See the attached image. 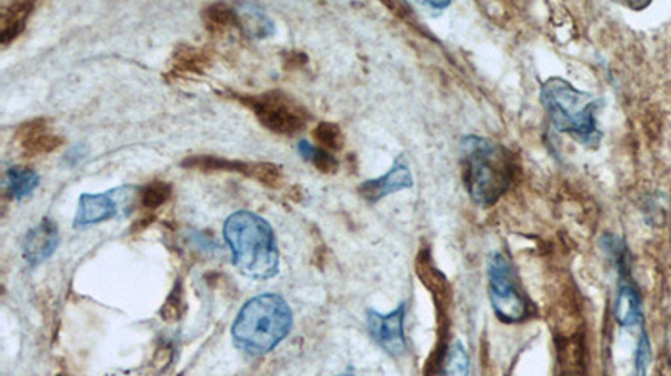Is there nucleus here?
<instances>
[{"label":"nucleus","mask_w":671,"mask_h":376,"mask_svg":"<svg viewBox=\"0 0 671 376\" xmlns=\"http://www.w3.org/2000/svg\"><path fill=\"white\" fill-rule=\"evenodd\" d=\"M39 174L29 167L16 166L8 171V190L12 200L21 201L39 186Z\"/></svg>","instance_id":"obj_17"},{"label":"nucleus","mask_w":671,"mask_h":376,"mask_svg":"<svg viewBox=\"0 0 671 376\" xmlns=\"http://www.w3.org/2000/svg\"><path fill=\"white\" fill-rule=\"evenodd\" d=\"M470 359L465 346L460 339H455L447 349L445 359L442 365V376H469Z\"/></svg>","instance_id":"obj_18"},{"label":"nucleus","mask_w":671,"mask_h":376,"mask_svg":"<svg viewBox=\"0 0 671 376\" xmlns=\"http://www.w3.org/2000/svg\"><path fill=\"white\" fill-rule=\"evenodd\" d=\"M133 201V187H117L110 193L82 194L79 197V210L76 214L74 226L87 227L91 224L103 223L117 216L120 210L128 213Z\"/></svg>","instance_id":"obj_8"},{"label":"nucleus","mask_w":671,"mask_h":376,"mask_svg":"<svg viewBox=\"0 0 671 376\" xmlns=\"http://www.w3.org/2000/svg\"><path fill=\"white\" fill-rule=\"evenodd\" d=\"M292 328V313L282 296L266 293L246 303L232 326L236 345L250 355L272 352Z\"/></svg>","instance_id":"obj_4"},{"label":"nucleus","mask_w":671,"mask_h":376,"mask_svg":"<svg viewBox=\"0 0 671 376\" xmlns=\"http://www.w3.org/2000/svg\"><path fill=\"white\" fill-rule=\"evenodd\" d=\"M427 8L437 9V11H443V9L449 8L450 2H425Z\"/></svg>","instance_id":"obj_25"},{"label":"nucleus","mask_w":671,"mask_h":376,"mask_svg":"<svg viewBox=\"0 0 671 376\" xmlns=\"http://www.w3.org/2000/svg\"><path fill=\"white\" fill-rule=\"evenodd\" d=\"M614 318H617L618 325L624 326V328L634 325L643 326L640 293L630 278H621L617 303H614Z\"/></svg>","instance_id":"obj_13"},{"label":"nucleus","mask_w":671,"mask_h":376,"mask_svg":"<svg viewBox=\"0 0 671 376\" xmlns=\"http://www.w3.org/2000/svg\"><path fill=\"white\" fill-rule=\"evenodd\" d=\"M59 234L58 227L51 220H42L38 226L29 231L24 241V258L31 266L41 265L46 260L51 258L56 247H58Z\"/></svg>","instance_id":"obj_12"},{"label":"nucleus","mask_w":671,"mask_h":376,"mask_svg":"<svg viewBox=\"0 0 671 376\" xmlns=\"http://www.w3.org/2000/svg\"><path fill=\"white\" fill-rule=\"evenodd\" d=\"M34 11V2H14L0 11V42L4 48L24 32L29 18Z\"/></svg>","instance_id":"obj_14"},{"label":"nucleus","mask_w":671,"mask_h":376,"mask_svg":"<svg viewBox=\"0 0 671 376\" xmlns=\"http://www.w3.org/2000/svg\"><path fill=\"white\" fill-rule=\"evenodd\" d=\"M298 151L302 160L311 163L321 173L332 174L338 171V161H336V157L329 151L322 150V148H314L309 141H301Z\"/></svg>","instance_id":"obj_19"},{"label":"nucleus","mask_w":671,"mask_h":376,"mask_svg":"<svg viewBox=\"0 0 671 376\" xmlns=\"http://www.w3.org/2000/svg\"><path fill=\"white\" fill-rule=\"evenodd\" d=\"M651 362V346L647 332L641 328L640 339H638L637 353H634V376H647L648 366Z\"/></svg>","instance_id":"obj_23"},{"label":"nucleus","mask_w":671,"mask_h":376,"mask_svg":"<svg viewBox=\"0 0 671 376\" xmlns=\"http://www.w3.org/2000/svg\"><path fill=\"white\" fill-rule=\"evenodd\" d=\"M404 315H407V303H401L394 312L388 313V315H381L374 309L368 312V332L388 355L401 356L407 353Z\"/></svg>","instance_id":"obj_9"},{"label":"nucleus","mask_w":671,"mask_h":376,"mask_svg":"<svg viewBox=\"0 0 671 376\" xmlns=\"http://www.w3.org/2000/svg\"><path fill=\"white\" fill-rule=\"evenodd\" d=\"M172 197V186L164 181H153L140 191V203L148 210L163 206Z\"/></svg>","instance_id":"obj_21"},{"label":"nucleus","mask_w":671,"mask_h":376,"mask_svg":"<svg viewBox=\"0 0 671 376\" xmlns=\"http://www.w3.org/2000/svg\"><path fill=\"white\" fill-rule=\"evenodd\" d=\"M284 59H286V68H288L289 71H291V69L299 68V65H302L306 62L304 54H299V52H294V51L288 52V54H284Z\"/></svg>","instance_id":"obj_24"},{"label":"nucleus","mask_w":671,"mask_h":376,"mask_svg":"<svg viewBox=\"0 0 671 376\" xmlns=\"http://www.w3.org/2000/svg\"><path fill=\"white\" fill-rule=\"evenodd\" d=\"M210 65H212V59H210L209 52L192 48V45H182L173 52L170 72L173 75H182V78H186V75H202L206 74Z\"/></svg>","instance_id":"obj_15"},{"label":"nucleus","mask_w":671,"mask_h":376,"mask_svg":"<svg viewBox=\"0 0 671 376\" xmlns=\"http://www.w3.org/2000/svg\"><path fill=\"white\" fill-rule=\"evenodd\" d=\"M183 166L192 170L206 171V173H216V171H226V173H239L243 176L258 180L259 183L268 187H279L282 183L281 167L278 164L266 163H246V161L226 160L217 156H192L183 161Z\"/></svg>","instance_id":"obj_7"},{"label":"nucleus","mask_w":671,"mask_h":376,"mask_svg":"<svg viewBox=\"0 0 671 376\" xmlns=\"http://www.w3.org/2000/svg\"><path fill=\"white\" fill-rule=\"evenodd\" d=\"M460 148L470 197L479 206H493L511 186V156L499 144L480 136L463 138Z\"/></svg>","instance_id":"obj_3"},{"label":"nucleus","mask_w":671,"mask_h":376,"mask_svg":"<svg viewBox=\"0 0 671 376\" xmlns=\"http://www.w3.org/2000/svg\"><path fill=\"white\" fill-rule=\"evenodd\" d=\"M240 104L254 112L266 130L279 136H296L306 130L309 112L291 95L282 91L262 92V94H232Z\"/></svg>","instance_id":"obj_5"},{"label":"nucleus","mask_w":671,"mask_h":376,"mask_svg":"<svg viewBox=\"0 0 671 376\" xmlns=\"http://www.w3.org/2000/svg\"><path fill=\"white\" fill-rule=\"evenodd\" d=\"M16 141L21 148L22 154L28 157L52 153L64 144V140L59 134L49 130L46 119H34V121L19 125L16 131Z\"/></svg>","instance_id":"obj_11"},{"label":"nucleus","mask_w":671,"mask_h":376,"mask_svg":"<svg viewBox=\"0 0 671 376\" xmlns=\"http://www.w3.org/2000/svg\"><path fill=\"white\" fill-rule=\"evenodd\" d=\"M187 312V302H186V293H183V286L180 285V282L173 286L172 293L168 296L164 305L161 306V318L164 322L173 323L182 319V316L186 315Z\"/></svg>","instance_id":"obj_22"},{"label":"nucleus","mask_w":671,"mask_h":376,"mask_svg":"<svg viewBox=\"0 0 671 376\" xmlns=\"http://www.w3.org/2000/svg\"><path fill=\"white\" fill-rule=\"evenodd\" d=\"M223 236L242 275L252 280H269L278 275V244L271 224L264 217L249 211L233 213L226 221Z\"/></svg>","instance_id":"obj_2"},{"label":"nucleus","mask_w":671,"mask_h":376,"mask_svg":"<svg viewBox=\"0 0 671 376\" xmlns=\"http://www.w3.org/2000/svg\"><path fill=\"white\" fill-rule=\"evenodd\" d=\"M203 24L207 31L216 38L230 34L233 29H239L242 26L239 14L236 9L227 4H212L203 11Z\"/></svg>","instance_id":"obj_16"},{"label":"nucleus","mask_w":671,"mask_h":376,"mask_svg":"<svg viewBox=\"0 0 671 376\" xmlns=\"http://www.w3.org/2000/svg\"><path fill=\"white\" fill-rule=\"evenodd\" d=\"M340 376H353V375H340Z\"/></svg>","instance_id":"obj_26"},{"label":"nucleus","mask_w":671,"mask_h":376,"mask_svg":"<svg viewBox=\"0 0 671 376\" xmlns=\"http://www.w3.org/2000/svg\"><path fill=\"white\" fill-rule=\"evenodd\" d=\"M411 186H413V174L410 164L404 156H400L384 176L361 184L360 194L364 201L374 204L398 191L410 190Z\"/></svg>","instance_id":"obj_10"},{"label":"nucleus","mask_w":671,"mask_h":376,"mask_svg":"<svg viewBox=\"0 0 671 376\" xmlns=\"http://www.w3.org/2000/svg\"><path fill=\"white\" fill-rule=\"evenodd\" d=\"M312 136L319 148L326 151H341L344 144L340 125L332 124V122H319L312 131Z\"/></svg>","instance_id":"obj_20"},{"label":"nucleus","mask_w":671,"mask_h":376,"mask_svg":"<svg viewBox=\"0 0 671 376\" xmlns=\"http://www.w3.org/2000/svg\"><path fill=\"white\" fill-rule=\"evenodd\" d=\"M539 99L555 130L574 138L582 146H600L603 133L598 128V111L604 104L603 99L579 91L561 78L548 79Z\"/></svg>","instance_id":"obj_1"},{"label":"nucleus","mask_w":671,"mask_h":376,"mask_svg":"<svg viewBox=\"0 0 671 376\" xmlns=\"http://www.w3.org/2000/svg\"><path fill=\"white\" fill-rule=\"evenodd\" d=\"M489 275V298L497 319L505 325L522 323L529 316L525 296L519 289L514 270L502 253H492L487 262Z\"/></svg>","instance_id":"obj_6"}]
</instances>
